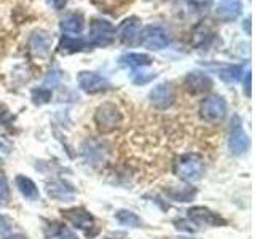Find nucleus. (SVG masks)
I'll return each instance as SVG.
<instances>
[{
	"label": "nucleus",
	"mask_w": 255,
	"mask_h": 239,
	"mask_svg": "<svg viewBox=\"0 0 255 239\" xmlns=\"http://www.w3.org/2000/svg\"><path fill=\"white\" fill-rule=\"evenodd\" d=\"M115 34L120 37V40L125 45H134L139 40L140 34V19L137 16H129L122 21V24L115 30Z\"/></svg>",
	"instance_id": "10"
},
{
	"label": "nucleus",
	"mask_w": 255,
	"mask_h": 239,
	"mask_svg": "<svg viewBox=\"0 0 255 239\" xmlns=\"http://www.w3.org/2000/svg\"><path fill=\"white\" fill-rule=\"evenodd\" d=\"M59 29L64 34H82L85 29V18L82 13H69L59 22Z\"/></svg>",
	"instance_id": "17"
},
{
	"label": "nucleus",
	"mask_w": 255,
	"mask_h": 239,
	"mask_svg": "<svg viewBox=\"0 0 255 239\" xmlns=\"http://www.w3.org/2000/svg\"><path fill=\"white\" fill-rule=\"evenodd\" d=\"M196 190L193 187H180V188H174L171 190L167 196H169L172 201H179V203H188L195 198Z\"/></svg>",
	"instance_id": "22"
},
{
	"label": "nucleus",
	"mask_w": 255,
	"mask_h": 239,
	"mask_svg": "<svg viewBox=\"0 0 255 239\" xmlns=\"http://www.w3.org/2000/svg\"><path fill=\"white\" fill-rule=\"evenodd\" d=\"M174 225H175V228H177V230L187 231V233H195V231H198V225L191 222L190 219L188 220H175Z\"/></svg>",
	"instance_id": "25"
},
{
	"label": "nucleus",
	"mask_w": 255,
	"mask_h": 239,
	"mask_svg": "<svg viewBox=\"0 0 255 239\" xmlns=\"http://www.w3.org/2000/svg\"><path fill=\"white\" fill-rule=\"evenodd\" d=\"M94 123L101 132H112L123 123V114L114 102H102L94 112Z\"/></svg>",
	"instance_id": "2"
},
{
	"label": "nucleus",
	"mask_w": 255,
	"mask_h": 239,
	"mask_svg": "<svg viewBox=\"0 0 255 239\" xmlns=\"http://www.w3.org/2000/svg\"><path fill=\"white\" fill-rule=\"evenodd\" d=\"M77 82H78L80 90L85 91L86 94H98V93L109 90V86H110L106 77L99 75L98 72H90V70L80 72L77 77Z\"/></svg>",
	"instance_id": "7"
},
{
	"label": "nucleus",
	"mask_w": 255,
	"mask_h": 239,
	"mask_svg": "<svg viewBox=\"0 0 255 239\" xmlns=\"http://www.w3.org/2000/svg\"><path fill=\"white\" fill-rule=\"evenodd\" d=\"M67 0H51V5L56 8V10H62L64 6H66Z\"/></svg>",
	"instance_id": "31"
},
{
	"label": "nucleus",
	"mask_w": 255,
	"mask_h": 239,
	"mask_svg": "<svg viewBox=\"0 0 255 239\" xmlns=\"http://www.w3.org/2000/svg\"><path fill=\"white\" fill-rule=\"evenodd\" d=\"M175 174L185 182H196L204 174V158L199 153H183L175 161Z\"/></svg>",
	"instance_id": "1"
},
{
	"label": "nucleus",
	"mask_w": 255,
	"mask_h": 239,
	"mask_svg": "<svg viewBox=\"0 0 255 239\" xmlns=\"http://www.w3.org/2000/svg\"><path fill=\"white\" fill-rule=\"evenodd\" d=\"M212 78L206 72L193 70L185 77V88L190 94H204L212 90Z\"/></svg>",
	"instance_id": "11"
},
{
	"label": "nucleus",
	"mask_w": 255,
	"mask_h": 239,
	"mask_svg": "<svg viewBox=\"0 0 255 239\" xmlns=\"http://www.w3.org/2000/svg\"><path fill=\"white\" fill-rule=\"evenodd\" d=\"M51 98H53L51 90L50 88H45V86L35 88V90H32V93H30V99L35 106H43V104H48L51 101Z\"/></svg>",
	"instance_id": "24"
},
{
	"label": "nucleus",
	"mask_w": 255,
	"mask_h": 239,
	"mask_svg": "<svg viewBox=\"0 0 255 239\" xmlns=\"http://www.w3.org/2000/svg\"><path fill=\"white\" fill-rule=\"evenodd\" d=\"M8 195V187H6V182L3 175H0V201L5 199V196Z\"/></svg>",
	"instance_id": "29"
},
{
	"label": "nucleus",
	"mask_w": 255,
	"mask_h": 239,
	"mask_svg": "<svg viewBox=\"0 0 255 239\" xmlns=\"http://www.w3.org/2000/svg\"><path fill=\"white\" fill-rule=\"evenodd\" d=\"M228 104L222 96H209L201 102L199 114L207 123H220L227 117Z\"/></svg>",
	"instance_id": "6"
},
{
	"label": "nucleus",
	"mask_w": 255,
	"mask_h": 239,
	"mask_svg": "<svg viewBox=\"0 0 255 239\" xmlns=\"http://www.w3.org/2000/svg\"><path fill=\"white\" fill-rule=\"evenodd\" d=\"M118 64L129 69H142L153 64V58L145 53H126L118 58Z\"/></svg>",
	"instance_id": "16"
},
{
	"label": "nucleus",
	"mask_w": 255,
	"mask_h": 239,
	"mask_svg": "<svg viewBox=\"0 0 255 239\" xmlns=\"http://www.w3.org/2000/svg\"><path fill=\"white\" fill-rule=\"evenodd\" d=\"M104 239H110V238H104Z\"/></svg>",
	"instance_id": "34"
},
{
	"label": "nucleus",
	"mask_w": 255,
	"mask_h": 239,
	"mask_svg": "<svg viewBox=\"0 0 255 239\" xmlns=\"http://www.w3.org/2000/svg\"><path fill=\"white\" fill-rule=\"evenodd\" d=\"M243 66H223L219 67L217 74L225 83H236L243 78Z\"/></svg>",
	"instance_id": "20"
},
{
	"label": "nucleus",
	"mask_w": 255,
	"mask_h": 239,
	"mask_svg": "<svg viewBox=\"0 0 255 239\" xmlns=\"http://www.w3.org/2000/svg\"><path fill=\"white\" fill-rule=\"evenodd\" d=\"M48 195L54 199H72L74 190L66 188V185H64L62 182H59V183H53V185L48 187Z\"/></svg>",
	"instance_id": "23"
},
{
	"label": "nucleus",
	"mask_w": 255,
	"mask_h": 239,
	"mask_svg": "<svg viewBox=\"0 0 255 239\" xmlns=\"http://www.w3.org/2000/svg\"><path fill=\"white\" fill-rule=\"evenodd\" d=\"M188 219L195 220L196 225H207V227L225 225V220H223L220 215H217L211 209H207V207H203V206H196L188 209Z\"/></svg>",
	"instance_id": "12"
},
{
	"label": "nucleus",
	"mask_w": 255,
	"mask_h": 239,
	"mask_svg": "<svg viewBox=\"0 0 255 239\" xmlns=\"http://www.w3.org/2000/svg\"><path fill=\"white\" fill-rule=\"evenodd\" d=\"M156 77V74H150V75H139L137 78H134V85H145V83H148L150 80H153Z\"/></svg>",
	"instance_id": "28"
},
{
	"label": "nucleus",
	"mask_w": 255,
	"mask_h": 239,
	"mask_svg": "<svg viewBox=\"0 0 255 239\" xmlns=\"http://www.w3.org/2000/svg\"><path fill=\"white\" fill-rule=\"evenodd\" d=\"M86 40H83L82 37H70V35H62L59 40L58 50L59 53H66V54H72V53H80L86 48Z\"/></svg>",
	"instance_id": "19"
},
{
	"label": "nucleus",
	"mask_w": 255,
	"mask_h": 239,
	"mask_svg": "<svg viewBox=\"0 0 255 239\" xmlns=\"http://www.w3.org/2000/svg\"><path fill=\"white\" fill-rule=\"evenodd\" d=\"M51 35L48 34L46 30H34L29 37V48L30 51L34 53L35 56H38V58H45V56L50 53L51 50Z\"/></svg>",
	"instance_id": "13"
},
{
	"label": "nucleus",
	"mask_w": 255,
	"mask_h": 239,
	"mask_svg": "<svg viewBox=\"0 0 255 239\" xmlns=\"http://www.w3.org/2000/svg\"><path fill=\"white\" fill-rule=\"evenodd\" d=\"M61 214L77 230L88 231L94 227V217L91 215V212H88L83 207H69V209H62Z\"/></svg>",
	"instance_id": "8"
},
{
	"label": "nucleus",
	"mask_w": 255,
	"mask_h": 239,
	"mask_svg": "<svg viewBox=\"0 0 255 239\" xmlns=\"http://www.w3.org/2000/svg\"><path fill=\"white\" fill-rule=\"evenodd\" d=\"M115 27L107 19L94 18L90 26V37H88V46L106 48L115 42Z\"/></svg>",
	"instance_id": "4"
},
{
	"label": "nucleus",
	"mask_w": 255,
	"mask_h": 239,
	"mask_svg": "<svg viewBox=\"0 0 255 239\" xmlns=\"http://www.w3.org/2000/svg\"><path fill=\"white\" fill-rule=\"evenodd\" d=\"M251 147V139L247 132L244 131L243 120L239 115H233L230 120V127H228V148L230 153L239 156L244 155Z\"/></svg>",
	"instance_id": "3"
},
{
	"label": "nucleus",
	"mask_w": 255,
	"mask_h": 239,
	"mask_svg": "<svg viewBox=\"0 0 255 239\" xmlns=\"http://www.w3.org/2000/svg\"><path fill=\"white\" fill-rule=\"evenodd\" d=\"M82 153L88 161V164H91V166L102 164L104 161H106V156H107L106 147H104L99 140H94V139L85 142V145L82 148Z\"/></svg>",
	"instance_id": "15"
},
{
	"label": "nucleus",
	"mask_w": 255,
	"mask_h": 239,
	"mask_svg": "<svg viewBox=\"0 0 255 239\" xmlns=\"http://www.w3.org/2000/svg\"><path fill=\"white\" fill-rule=\"evenodd\" d=\"M14 183H16V188H18L19 193L26 199H29V201H37V199L40 198L35 182L29 177H26V175H16Z\"/></svg>",
	"instance_id": "18"
},
{
	"label": "nucleus",
	"mask_w": 255,
	"mask_h": 239,
	"mask_svg": "<svg viewBox=\"0 0 255 239\" xmlns=\"http://www.w3.org/2000/svg\"><path fill=\"white\" fill-rule=\"evenodd\" d=\"M150 102L159 110L169 109L175 102V91L171 86V83H159L148 94Z\"/></svg>",
	"instance_id": "9"
},
{
	"label": "nucleus",
	"mask_w": 255,
	"mask_h": 239,
	"mask_svg": "<svg viewBox=\"0 0 255 239\" xmlns=\"http://www.w3.org/2000/svg\"><path fill=\"white\" fill-rule=\"evenodd\" d=\"M137 42L150 51H159V50H164V48L169 45L171 37H169V32L161 26H147L139 34Z\"/></svg>",
	"instance_id": "5"
},
{
	"label": "nucleus",
	"mask_w": 255,
	"mask_h": 239,
	"mask_svg": "<svg viewBox=\"0 0 255 239\" xmlns=\"http://www.w3.org/2000/svg\"><path fill=\"white\" fill-rule=\"evenodd\" d=\"M243 90H244L247 98H251V90H252V74H251V70H247L246 74H244V78H243Z\"/></svg>",
	"instance_id": "26"
},
{
	"label": "nucleus",
	"mask_w": 255,
	"mask_h": 239,
	"mask_svg": "<svg viewBox=\"0 0 255 239\" xmlns=\"http://www.w3.org/2000/svg\"><path fill=\"white\" fill-rule=\"evenodd\" d=\"M51 74H53V75H48V77H46V82H45V83H50V82H51V83H56V82H58V78L61 77L59 70H53Z\"/></svg>",
	"instance_id": "30"
},
{
	"label": "nucleus",
	"mask_w": 255,
	"mask_h": 239,
	"mask_svg": "<svg viewBox=\"0 0 255 239\" xmlns=\"http://www.w3.org/2000/svg\"><path fill=\"white\" fill-rule=\"evenodd\" d=\"M5 239H29V238L24 236V235H10V236H6Z\"/></svg>",
	"instance_id": "32"
},
{
	"label": "nucleus",
	"mask_w": 255,
	"mask_h": 239,
	"mask_svg": "<svg viewBox=\"0 0 255 239\" xmlns=\"http://www.w3.org/2000/svg\"><path fill=\"white\" fill-rule=\"evenodd\" d=\"M191 2H199V3H204L206 2V3H209L211 0H191Z\"/></svg>",
	"instance_id": "33"
},
{
	"label": "nucleus",
	"mask_w": 255,
	"mask_h": 239,
	"mask_svg": "<svg viewBox=\"0 0 255 239\" xmlns=\"http://www.w3.org/2000/svg\"><path fill=\"white\" fill-rule=\"evenodd\" d=\"M10 222H8V219L5 217V215L0 214V238H3L8 231H10Z\"/></svg>",
	"instance_id": "27"
},
{
	"label": "nucleus",
	"mask_w": 255,
	"mask_h": 239,
	"mask_svg": "<svg viewBox=\"0 0 255 239\" xmlns=\"http://www.w3.org/2000/svg\"><path fill=\"white\" fill-rule=\"evenodd\" d=\"M243 13L241 0H220L215 8V14L223 22H233Z\"/></svg>",
	"instance_id": "14"
},
{
	"label": "nucleus",
	"mask_w": 255,
	"mask_h": 239,
	"mask_svg": "<svg viewBox=\"0 0 255 239\" xmlns=\"http://www.w3.org/2000/svg\"><path fill=\"white\" fill-rule=\"evenodd\" d=\"M115 219L120 225L123 227H129V228H140L142 227V220L137 214H134L132 211H126L122 209L115 214Z\"/></svg>",
	"instance_id": "21"
}]
</instances>
